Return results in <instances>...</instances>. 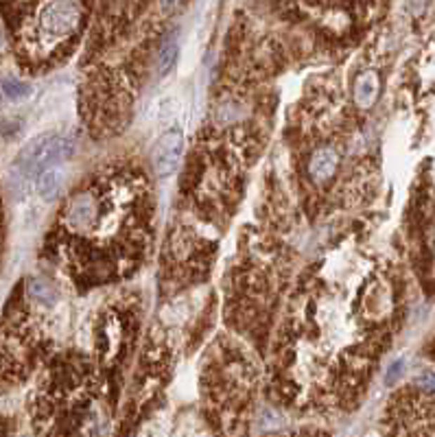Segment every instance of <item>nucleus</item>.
<instances>
[{
	"label": "nucleus",
	"mask_w": 435,
	"mask_h": 437,
	"mask_svg": "<svg viewBox=\"0 0 435 437\" xmlns=\"http://www.w3.org/2000/svg\"><path fill=\"white\" fill-rule=\"evenodd\" d=\"M72 143L64 136L57 133H44L31 141L22 151L18 153V160L13 164V171H18L22 177L39 175L44 169H51L55 162H62L72 155Z\"/></svg>",
	"instance_id": "f257e3e1"
},
{
	"label": "nucleus",
	"mask_w": 435,
	"mask_h": 437,
	"mask_svg": "<svg viewBox=\"0 0 435 437\" xmlns=\"http://www.w3.org/2000/svg\"><path fill=\"white\" fill-rule=\"evenodd\" d=\"M184 136L182 131H169L155 143L151 151V164L157 177H171L182 162Z\"/></svg>",
	"instance_id": "f03ea898"
},
{
	"label": "nucleus",
	"mask_w": 435,
	"mask_h": 437,
	"mask_svg": "<svg viewBox=\"0 0 435 437\" xmlns=\"http://www.w3.org/2000/svg\"><path fill=\"white\" fill-rule=\"evenodd\" d=\"M339 167V153L332 147H322L320 151H315L311 162H309V175L315 182H324L328 177L335 175Z\"/></svg>",
	"instance_id": "7ed1b4c3"
},
{
	"label": "nucleus",
	"mask_w": 435,
	"mask_h": 437,
	"mask_svg": "<svg viewBox=\"0 0 435 437\" xmlns=\"http://www.w3.org/2000/svg\"><path fill=\"white\" fill-rule=\"evenodd\" d=\"M377 96H379V74L368 70L357 79V84H354V101H357L359 107L368 110L374 105Z\"/></svg>",
	"instance_id": "20e7f679"
},
{
	"label": "nucleus",
	"mask_w": 435,
	"mask_h": 437,
	"mask_svg": "<svg viewBox=\"0 0 435 437\" xmlns=\"http://www.w3.org/2000/svg\"><path fill=\"white\" fill-rule=\"evenodd\" d=\"M64 186V173L59 169H44L42 173L37 175V182H35V188H37V195L42 197V200L51 202L59 195Z\"/></svg>",
	"instance_id": "39448f33"
},
{
	"label": "nucleus",
	"mask_w": 435,
	"mask_h": 437,
	"mask_svg": "<svg viewBox=\"0 0 435 437\" xmlns=\"http://www.w3.org/2000/svg\"><path fill=\"white\" fill-rule=\"evenodd\" d=\"M27 293H29L31 300H35L37 304H44V306H53L55 300H57V291L53 289V285L46 282V280H37V278L35 280H29Z\"/></svg>",
	"instance_id": "423d86ee"
},
{
	"label": "nucleus",
	"mask_w": 435,
	"mask_h": 437,
	"mask_svg": "<svg viewBox=\"0 0 435 437\" xmlns=\"http://www.w3.org/2000/svg\"><path fill=\"white\" fill-rule=\"evenodd\" d=\"M177 53H180V46H177V37L175 35H169L164 42H162V48H160V57H157V70L160 74H169L177 62Z\"/></svg>",
	"instance_id": "0eeeda50"
},
{
	"label": "nucleus",
	"mask_w": 435,
	"mask_h": 437,
	"mask_svg": "<svg viewBox=\"0 0 435 437\" xmlns=\"http://www.w3.org/2000/svg\"><path fill=\"white\" fill-rule=\"evenodd\" d=\"M0 86H3V92L11 98V101H20V98H27L31 94V88L29 84L20 81L18 77H3V81H0Z\"/></svg>",
	"instance_id": "6e6552de"
},
{
	"label": "nucleus",
	"mask_w": 435,
	"mask_h": 437,
	"mask_svg": "<svg viewBox=\"0 0 435 437\" xmlns=\"http://www.w3.org/2000/svg\"><path fill=\"white\" fill-rule=\"evenodd\" d=\"M403 372H405V359H396L389 365V370L385 372V385L391 387L403 376Z\"/></svg>",
	"instance_id": "1a4fd4ad"
},
{
	"label": "nucleus",
	"mask_w": 435,
	"mask_h": 437,
	"mask_svg": "<svg viewBox=\"0 0 435 437\" xmlns=\"http://www.w3.org/2000/svg\"><path fill=\"white\" fill-rule=\"evenodd\" d=\"M416 387L418 389H422V391H427V393H435V374L433 372H420L418 376H416Z\"/></svg>",
	"instance_id": "9d476101"
},
{
	"label": "nucleus",
	"mask_w": 435,
	"mask_h": 437,
	"mask_svg": "<svg viewBox=\"0 0 435 437\" xmlns=\"http://www.w3.org/2000/svg\"><path fill=\"white\" fill-rule=\"evenodd\" d=\"M182 5H184V0H160V9L164 13H175Z\"/></svg>",
	"instance_id": "9b49d317"
},
{
	"label": "nucleus",
	"mask_w": 435,
	"mask_h": 437,
	"mask_svg": "<svg viewBox=\"0 0 435 437\" xmlns=\"http://www.w3.org/2000/svg\"><path fill=\"white\" fill-rule=\"evenodd\" d=\"M427 3L429 0H407V7L413 15H420L427 9Z\"/></svg>",
	"instance_id": "f8f14e48"
}]
</instances>
